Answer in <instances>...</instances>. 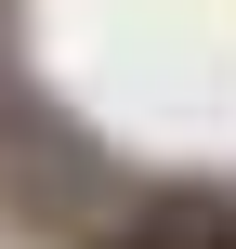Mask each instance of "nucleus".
<instances>
[{
    "instance_id": "f257e3e1",
    "label": "nucleus",
    "mask_w": 236,
    "mask_h": 249,
    "mask_svg": "<svg viewBox=\"0 0 236 249\" xmlns=\"http://www.w3.org/2000/svg\"><path fill=\"white\" fill-rule=\"evenodd\" d=\"M145 236H158V249H236V210H223V197H171Z\"/></svg>"
},
{
    "instance_id": "f03ea898",
    "label": "nucleus",
    "mask_w": 236,
    "mask_h": 249,
    "mask_svg": "<svg viewBox=\"0 0 236 249\" xmlns=\"http://www.w3.org/2000/svg\"><path fill=\"white\" fill-rule=\"evenodd\" d=\"M118 249H158V236H118Z\"/></svg>"
}]
</instances>
